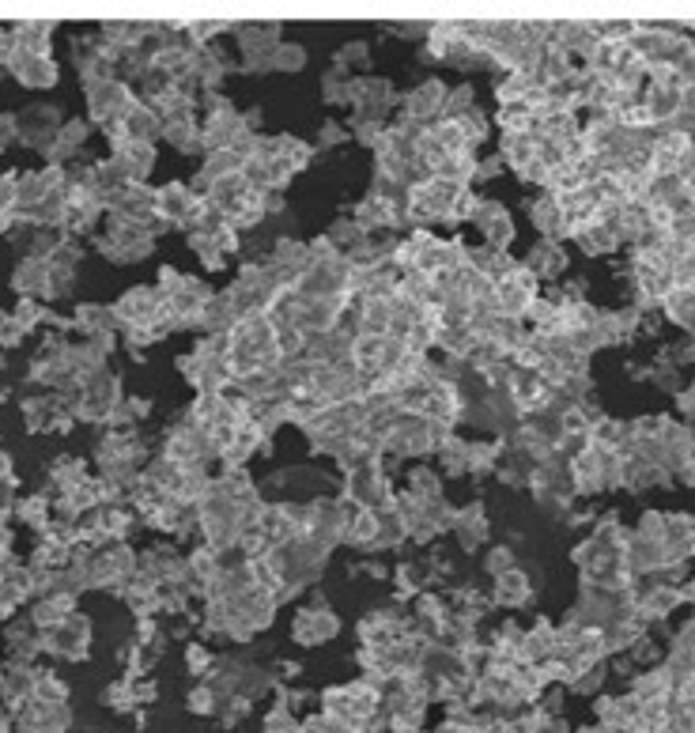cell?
Wrapping results in <instances>:
<instances>
[{"mask_svg":"<svg viewBox=\"0 0 695 733\" xmlns=\"http://www.w3.org/2000/svg\"><path fill=\"white\" fill-rule=\"evenodd\" d=\"M496 601L499 605H522V601H529V582H525V575L518 571V567L496 578Z\"/></svg>","mask_w":695,"mask_h":733,"instance_id":"cell-16","label":"cell"},{"mask_svg":"<svg viewBox=\"0 0 695 733\" xmlns=\"http://www.w3.org/2000/svg\"><path fill=\"white\" fill-rule=\"evenodd\" d=\"M189 707L200 711V714H212V711H216V695H212V688H197V692L189 695Z\"/></svg>","mask_w":695,"mask_h":733,"instance_id":"cell-26","label":"cell"},{"mask_svg":"<svg viewBox=\"0 0 695 733\" xmlns=\"http://www.w3.org/2000/svg\"><path fill=\"white\" fill-rule=\"evenodd\" d=\"M446 95H450V87L438 84V80H424L419 87H412L409 95L400 99L405 121L419 125V129H431V125H438V121H443V114H446Z\"/></svg>","mask_w":695,"mask_h":733,"instance_id":"cell-5","label":"cell"},{"mask_svg":"<svg viewBox=\"0 0 695 733\" xmlns=\"http://www.w3.org/2000/svg\"><path fill=\"white\" fill-rule=\"evenodd\" d=\"M446 428L431 424V419L416 416V412H400L397 424L390 428V435L382 438V450L386 454H400V457H419V454H435V446L443 443Z\"/></svg>","mask_w":695,"mask_h":733,"instance_id":"cell-2","label":"cell"},{"mask_svg":"<svg viewBox=\"0 0 695 733\" xmlns=\"http://www.w3.org/2000/svg\"><path fill=\"white\" fill-rule=\"evenodd\" d=\"M409 491L416 499H424V503H438L443 499V481H438V472L427 469V465H419L409 472Z\"/></svg>","mask_w":695,"mask_h":733,"instance_id":"cell-15","label":"cell"},{"mask_svg":"<svg viewBox=\"0 0 695 733\" xmlns=\"http://www.w3.org/2000/svg\"><path fill=\"white\" fill-rule=\"evenodd\" d=\"M348 133H352L359 144H367V148H378V144L386 140L390 125H386V121H378V118H363V114H356L352 125H348Z\"/></svg>","mask_w":695,"mask_h":733,"instance_id":"cell-19","label":"cell"},{"mask_svg":"<svg viewBox=\"0 0 695 733\" xmlns=\"http://www.w3.org/2000/svg\"><path fill=\"white\" fill-rule=\"evenodd\" d=\"M453 534L457 541H462V548H477L484 544L488 537V518H484V510L480 507H469V510H453Z\"/></svg>","mask_w":695,"mask_h":733,"instance_id":"cell-10","label":"cell"},{"mask_svg":"<svg viewBox=\"0 0 695 733\" xmlns=\"http://www.w3.org/2000/svg\"><path fill=\"white\" fill-rule=\"evenodd\" d=\"M469 224L480 227L484 238H488V246H496V250H506L510 243H515V219H510V212H506L503 205H496L491 197H480V200H477V208H472Z\"/></svg>","mask_w":695,"mask_h":733,"instance_id":"cell-8","label":"cell"},{"mask_svg":"<svg viewBox=\"0 0 695 733\" xmlns=\"http://www.w3.org/2000/svg\"><path fill=\"white\" fill-rule=\"evenodd\" d=\"M344 499L359 507V510H382L393 496H390V484H386V472H382L378 457L363 462L356 469H348L344 476Z\"/></svg>","mask_w":695,"mask_h":733,"instance_id":"cell-3","label":"cell"},{"mask_svg":"<svg viewBox=\"0 0 695 733\" xmlns=\"http://www.w3.org/2000/svg\"><path fill=\"white\" fill-rule=\"evenodd\" d=\"M265 733H303V722L280 703V707H272L265 714Z\"/></svg>","mask_w":695,"mask_h":733,"instance_id":"cell-21","label":"cell"},{"mask_svg":"<svg viewBox=\"0 0 695 733\" xmlns=\"http://www.w3.org/2000/svg\"><path fill=\"white\" fill-rule=\"evenodd\" d=\"M333 68H340V72H359V76H367V68H371V46L363 42V39H352V42H344L340 49H337V61H333Z\"/></svg>","mask_w":695,"mask_h":733,"instance_id":"cell-14","label":"cell"},{"mask_svg":"<svg viewBox=\"0 0 695 733\" xmlns=\"http://www.w3.org/2000/svg\"><path fill=\"white\" fill-rule=\"evenodd\" d=\"M303 733H356V729L340 719H333V714H321V719L303 722Z\"/></svg>","mask_w":695,"mask_h":733,"instance_id":"cell-22","label":"cell"},{"mask_svg":"<svg viewBox=\"0 0 695 733\" xmlns=\"http://www.w3.org/2000/svg\"><path fill=\"white\" fill-rule=\"evenodd\" d=\"M525 269L533 272V280H552L556 272L563 269V253L556 243H541L533 253L525 258Z\"/></svg>","mask_w":695,"mask_h":733,"instance_id":"cell-13","label":"cell"},{"mask_svg":"<svg viewBox=\"0 0 695 733\" xmlns=\"http://www.w3.org/2000/svg\"><path fill=\"white\" fill-rule=\"evenodd\" d=\"M321 95L333 106H348V99H352V76L340 72V68H329L321 76Z\"/></svg>","mask_w":695,"mask_h":733,"instance_id":"cell-18","label":"cell"},{"mask_svg":"<svg viewBox=\"0 0 695 733\" xmlns=\"http://www.w3.org/2000/svg\"><path fill=\"white\" fill-rule=\"evenodd\" d=\"M15 129H20V125H15V118H8V114H0V144H8V140L15 137Z\"/></svg>","mask_w":695,"mask_h":733,"instance_id":"cell-27","label":"cell"},{"mask_svg":"<svg viewBox=\"0 0 695 733\" xmlns=\"http://www.w3.org/2000/svg\"><path fill=\"white\" fill-rule=\"evenodd\" d=\"M340 631V620L325 609V605H314V609H303L295 616V624H291V635H295V643L303 647H318V643H329Z\"/></svg>","mask_w":695,"mask_h":733,"instance_id":"cell-9","label":"cell"},{"mask_svg":"<svg viewBox=\"0 0 695 733\" xmlns=\"http://www.w3.org/2000/svg\"><path fill=\"white\" fill-rule=\"evenodd\" d=\"M469 114H477V91H472L469 84L462 87H450V95H446V121H462Z\"/></svg>","mask_w":695,"mask_h":733,"instance_id":"cell-17","label":"cell"},{"mask_svg":"<svg viewBox=\"0 0 695 733\" xmlns=\"http://www.w3.org/2000/svg\"><path fill=\"white\" fill-rule=\"evenodd\" d=\"M234 34H239V46H242V65L250 72H268L272 53L284 42L280 23H242V27H234Z\"/></svg>","mask_w":695,"mask_h":733,"instance_id":"cell-6","label":"cell"},{"mask_svg":"<svg viewBox=\"0 0 695 733\" xmlns=\"http://www.w3.org/2000/svg\"><path fill=\"white\" fill-rule=\"evenodd\" d=\"M348 106L356 110V114H363V118H378V121H386V114L393 106H400V99H397V91H393V84L390 80H378V76H359V80H352V99H348Z\"/></svg>","mask_w":695,"mask_h":733,"instance_id":"cell-7","label":"cell"},{"mask_svg":"<svg viewBox=\"0 0 695 733\" xmlns=\"http://www.w3.org/2000/svg\"><path fill=\"white\" fill-rule=\"evenodd\" d=\"M503 171V155H488V159H477V171H472V181H488Z\"/></svg>","mask_w":695,"mask_h":733,"instance_id":"cell-25","label":"cell"},{"mask_svg":"<svg viewBox=\"0 0 695 733\" xmlns=\"http://www.w3.org/2000/svg\"><path fill=\"white\" fill-rule=\"evenodd\" d=\"M469 438H462V435H453V431H446L443 435V443L435 446V457H438V465H443L446 472H469Z\"/></svg>","mask_w":695,"mask_h":733,"instance_id":"cell-11","label":"cell"},{"mask_svg":"<svg viewBox=\"0 0 695 733\" xmlns=\"http://www.w3.org/2000/svg\"><path fill=\"white\" fill-rule=\"evenodd\" d=\"M272 68H280V72H299V68H306V49L299 46V42H280L277 46V53H272Z\"/></svg>","mask_w":695,"mask_h":733,"instance_id":"cell-20","label":"cell"},{"mask_svg":"<svg viewBox=\"0 0 695 733\" xmlns=\"http://www.w3.org/2000/svg\"><path fill=\"white\" fill-rule=\"evenodd\" d=\"M491 303H496V310L503 318H525L529 314V306L537 303V280H533V272H529L525 265H515L506 272L503 280L491 284Z\"/></svg>","mask_w":695,"mask_h":733,"instance_id":"cell-4","label":"cell"},{"mask_svg":"<svg viewBox=\"0 0 695 733\" xmlns=\"http://www.w3.org/2000/svg\"><path fill=\"white\" fill-rule=\"evenodd\" d=\"M484 567H488V575H506V571H515V556H510V548H491L488 552V560H484Z\"/></svg>","mask_w":695,"mask_h":733,"instance_id":"cell-23","label":"cell"},{"mask_svg":"<svg viewBox=\"0 0 695 733\" xmlns=\"http://www.w3.org/2000/svg\"><path fill=\"white\" fill-rule=\"evenodd\" d=\"M227 291H231L234 306L242 310V318H250V314H265V310L272 306V299L284 291V284L277 280V272L268 269V261H258V265L250 261Z\"/></svg>","mask_w":695,"mask_h":733,"instance_id":"cell-1","label":"cell"},{"mask_svg":"<svg viewBox=\"0 0 695 733\" xmlns=\"http://www.w3.org/2000/svg\"><path fill=\"white\" fill-rule=\"evenodd\" d=\"M348 137V125H340V121H325L321 125V133H318V148H337V144H344Z\"/></svg>","mask_w":695,"mask_h":733,"instance_id":"cell-24","label":"cell"},{"mask_svg":"<svg viewBox=\"0 0 695 733\" xmlns=\"http://www.w3.org/2000/svg\"><path fill=\"white\" fill-rule=\"evenodd\" d=\"M15 76H20L27 87H49L57 80V68H53L46 57H31V53H15Z\"/></svg>","mask_w":695,"mask_h":733,"instance_id":"cell-12","label":"cell"},{"mask_svg":"<svg viewBox=\"0 0 695 733\" xmlns=\"http://www.w3.org/2000/svg\"><path fill=\"white\" fill-rule=\"evenodd\" d=\"M4 476H8V462H4V454H0V481H4Z\"/></svg>","mask_w":695,"mask_h":733,"instance_id":"cell-28","label":"cell"}]
</instances>
